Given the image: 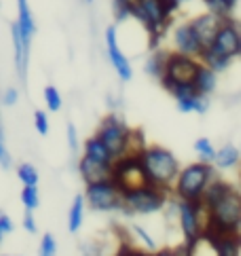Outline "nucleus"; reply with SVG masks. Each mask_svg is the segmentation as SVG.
<instances>
[{
	"instance_id": "obj_1",
	"label": "nucleus",
	"mask_w": 241,
	"mask_h": 256,
	"mask_svg": "<svg viewBox=\"0 0 241 256\" xmlns=\"http://www.w3.org/2000/svg\"><path fill=\"white\" fill-rule=\"evenodd\" d=\"M142 159V168L146 174L148 184H154L163 190H172L176 186V180H178L182 166L178 157L163 148V146H146L140 154Z\"/></svg>"
},
{
	"instance_id": "obj_2",
	"label": "nucleus",
	"mask_w": 241,
	"mask_h": 256,
	"mask_svg": "<svg viewBox=\"0 0 241 256\" xmlns=\"http://www.w3.org/2000/svg\"><path fill=\"white\" fill-rule=\"evenodd\" d=\"M208 228L210 235H228L241 233V190L230 186L228 193L222 197L214 208L208 210Z\"/></svg>"
},
{
	"instance_id": "obj_3",
	"label": "nucleus",
	"mask_w": 241,
	"mask_h": 256,
	"mask_svg": "<svg viewBox=\"0 0 241 256\" xmlns=\"http://www.w3.org/2000/svg\"><path fill=\"white\" fill-rule=\"evenodd\" d=\"M98 136L108 146L116 161L125 154H142V146H136V140H140V134H136L118 114H108L100 123Z\"/></svg>"
},
{
	"instance_id": "obj_4",
	"label": "nucleus",
	"mask_w": 241,
	"mask_h": 256,
	"mask_svg": "<svg viewBox=\"0 0 241 256\" xmlns=\"http://www.w3.org/2000/svg\"><path fill=\"white\" fill-rule=\"evenodd\" d=\"M214 178H218L216 166L203 163V161L190 163V166L182 168L178 180H176L174 193L178 199H184V201H201Z\"/></svg>"
},
{
	"instance_id": "obj_5",
	"label": "nucleus",
	"mask_w": 241,
	"mask_h": 256,
	"mask_svg": "<svg viewBox=\"0 0 241 256\" xmlns=\"http://www.w3.org/2000/svg\"><path fill=\"white\" fill-rule=\"evenodd\" d=\"M134 17L144 26L146 32L150 34V47L154 49L172 22V13H170V8L165 6V0H136Z\"/></svg>"
},
{
	"instance_id": "obj_6",
	"label": "nucleus",
	"mask_w": 241,
	"mask_h": 256,
	"mask_svg": "<svg viewBox=\"0 0 241 256\" xmlns=\"http://www.w3.org/2000/svg\"><path fill=\"white\" fill-rule=\"evenodd\" d=\"M170 190L154 184H142L123 193V212L127 214H156L168 206Z\"/></svg>"
},
{
	"instance_id": "obj_7",
	"label": "nucleus",
	"mask_w": 241,
	"mask_h": 256,
	"mask_svg": "<svg viewBox=\"0 0 241 256\" xmlns=\"http://www.w3.org/2000/svg\"><path fill=\"white\" fill-rule=\"evenodd\" d=\"M87 206L96 212H116L123 210V188L112 178L89 182L85 188Z\"/></svg>"
},
{
	"instance_id": "obj_8",
	"label": "nucleus",
	"mask_w": 241,
	"mask_h": 256,
	"mask_svg": "<svg viewBox=\"0 0 241 256\" xmlns=\"http://www.w3.org/2000/svg\"><path fill=\"white\" fill-rule=\"evenodd\" d=\"M178 222H180V228L184 233V240H186V246L194 244L199 237L206 235L208 214H206V210H203L201 201L178 199Z\"/></svg>"
},
{
	"instance_id": "obj_9",
	"label": "nucleus",
	"mask_w": 241,
	"mask_h": 256,
	"mask_svg": "<svg viewBox=\"0 0 241 256\" xmlns=\"http://www.w3.org/2000/svg\"><path fill=\"white\" fill-rule=\"evenodd\" d=\"M112 180L123 188V193L142 184H148L140 154H125V157H120L112 168Z\"/></svg>"
},
{
	"instance_id": "obj_10",
	"label": "nucleus",
	"mask_w": 241,
	"mask_h": 256,
	"mask_svg": "<svg viewBox=\"0 0 241 256\" xmlns=\"http://www.w3.org/2000/svg\"><path fill=\"white\" fill-rule=\"evenodd\" d=\"M199 66H201L199 58H190V56H184V53L174 51V53H170L168 72H165L161 85H168V83H192L194 76H197Z\"/></svg>"
},
{
	"instance_id": "obj_11",
	"label": "nucleus",
	"mask_w": 241,
	"mask_h": 256,
	"mask_svg": "<svg viewBox=\"0 0 241 256\" xmlns=\"http://www.w3.org/2000/svg\"><path fill=\"white\" fill-rule=\"evenodd\" d=\"M210 47H214L216 51H220L222 56H226L230 60L241 58V24L233 20V17H226L222 22V28L216 36L214 44H210Z\"/></svg>"
},
{
	"instance_id": "obj_12",
	"label": "nucleus",
	"mask_w": 241,
	"mask_h": 256,
	"mask_svg": "<svg viewBox=\"0 0 241 256\" xmlns=\"http://www.w3.org/2000/svg\"><path fill=\"white\" fill-rule=\"evenodd\" d=\"M106 49H108V60L112 64V68L116 70V74L120 80H132L134 76V68H132V62L127 60V56L123 53L118 44V32L116 28H108L106 30Z\"/></svg>"
},
{
	"instance_id": "obj_13",
	"label": "nucleus",
	"mask_w": 241,
	"mask_h": 256,
	"mask_svg": "<svg viewBox=\"0 0 241 256\" xmlns=\"http://www.w3.org/2000/svg\"><path fill=\"white\" fill-rule=\"evenodd\" d=\"M174 47L178 53H184V56H190V58H199V60L203 56V51H206V47H203V42L197 36V32H194L190 22L180 24L178 28L174 30Z\"/></svg>"
},
{
	"instance_id": "obj_14",
	"label": "nucleus",
	"mask_w": 241,
	"mask_h": 256,
	"mask_svg": "<svg viewBox=\"0 0 241 256\" xmlns=\"http://www.w3.org/2000/svg\"><path fill=\"white\" fill-rule=\"evenodd\" d=\"M222 17H218V15H214V13H206V15H199V17H194V20L190 22L192 24V28H194V32H197V36L201 38V42H203V47H210V44H214V40H216V36H218V32H220V28H222Z\"/></svg>"
},
{
	"instance_id": "obj_15",
	"label": "nucleus",
	"mask_w": 241,
	"mask_h": 256,
	"mask_svg": "<svg viewBox=\"0 0 241 256\" xmlns=\"http://www.w3.org/2000/svg\"><path fill=\"white\" fill-rule=\"evenodd\" d=\"M11 36H13V49H15V66H17V72H20L22 80H26L28 60H30V44H28L26 36L22 32V26L17 22L11 24Z\"/></svg>"
},
{
	"instance_id": "obj_16",
	"label": "nucleus",
	"mask_w": 241,
	"mask_h": 256,
	"mask_svg": "<svg viewBox=\"0 0 241 256\" xmlns=\"http://www.w3.org/2000/svg\"><path fill=\"white\" fill-rule=\"evenodd\" d=\"M82 154L89 159H94L96 163H100V166L110 168V170H112L114 163H116V157L112 154V150L104 144V140H102L100 136H94V138L85 140V150H82Z\"/></svg>"
},
{
	"instance_id": "obj_17",
	"label": "nucleus",
	"mask_w": 241,
	"mask_h": 256,
	"mask_svg": "<svg viewBox=\"0 0 241 256\" xmlns=\"http://www.w3.org/2000/svg\"><path fill=\"white\" fill-rule=\"evenodd\" d=\"M192 85H194V89H197V94L210 98L216 91V87H218V72L212 70L210 66H206V64L201 62V66L197 70V76H194Z\"/></svg>"
},
{
	"instance_id": "obj_18",
	"label": "nucleus",
	"mask_w": 241,
	"mask_h": 256,
	"mask_svg": "<svg viewBox=\"0 0 241 256\" xmlns=\"http://www.w3.org/2000/svg\"><path fill=\"white\" fill-rule=\"evenodd\" d=\"M78 172H80L82 180H85V184H89V182L104 180V178H112V170L100 166V163H96L94 159L85 157V154H82L80 161H78Z\"/></svg>"
},
{
	"instance_id": "obj_19",
	"label": "nucleus",
	"mask_w": 241,
	"mask_h": 256,
	"mask_svg": "<svg viewBox=\"0 0 241 256\" xmlns=\"http://www.w3.org/2000/svg\"><path fill=\"white\" fill-rule=\"evenodd\" d=\"M168 62H170V53L168 51H152V56L146 60L144 70L148 76H152L156 80H163L165 72H168Z\"/></svg>"
},
{
	"instance_id": "obj_20",
	"label": "nucleus",
	"mask_w": 241,
	"mask_h": 256,
	"mask_svg": "<svg viewBox=\"0 0 241 256\" xmlns=\"http://www.w3.org/2000/svg\"><path fill=\"white\" fill-rule=\"evenodd\" d=\"M230 186H233V184H228V182H226V180H222V178H214V180H212V184L208 186L206 195H203V199H201L203 210L208 212L210 208H214L218 201L230 190Z\"/></svg>"
},
{
	"instance_id": "obj_21",
	"label": "nucleus",
	"mask_w": 241,
	"mask_h": 256,
	"mask_svg": "<svg viewBox=\"0 0 241 256\" xmlns=\"http://www.w3.org/2000/svg\"><path fill=\"white\" fill-rule=\"evenodd\" d=\"M17 8H20V13H17V24L22 26V32L26 36L28 44H32V38L36 34V24H34V17L30 11V4H28V0H17Z\"/></svg>"
},
{
	"instance_id": "obj_22",
	"label": "nucleus",
	"mask_w": 241,
	"mask_h": 256,
	"mask_svg": "<svg viewBox=\"0 0 241 256\" xmlns=\"http://www.w3.org/2000/svg\"><path fill=\"white\" fill-rule=\"evenodd\" d=\"M239 163H241V152H239L237 146L224 144V146H220L218 148L216 161H214L216 170H233V168L239 166Z\"/></svg>"
},
{
	"instance_id": "obj_23",
	"label": "nucleus",
	"mask_w": 241,
	"mask_h": 256,
	"mask_svg": "<svg viewBox=\"0 0 241 256\" xmlns=\"http://www.w3.org/2000/svg\"><path fill=\"white\" fill-rule=\"evenodd\" d=\"M212 237H214L220 256H241V233L239 235H235V233H228V235H212Z\"/></svg>"
},
{
	"instance_id": "obj_24",
	"label": "nucleus",
	"mask_w": 241,
	"mask_h": 256,
	"mask_svg": "<svg viewBox=\"0 0 241 256\" xmlns=\"http://www.w3.org/2000/svg\"><path fill=\"white\" fill-rule=\"evenodd\" d=\"M85 204L87 199L85 195H76L70 206V212H68V231L70 233H78L82 222H85Z\"/></svg>"
},
{
	"instance_id": "obj_25",
	"label": "nucleus",
	"mask_w": 241,
	"mask_h": 256,
	"mask_svg": "<svg viewBox=\"0 0 241 256\" xmlns=\"http://www.w3.org/2000/svg\"><path fill=\"white\" fill-rule=\"evenodd\" d=\"M178 110L184 114H206L210 110V98L201 96V94H194L190 98H184L178 102Z\"/></svg>"
},
{
	"instance_id": "obj_26",
	"label": "nucleus",
	"mask_w": 241,
	"mask_h": 256,
	"mask_svg": "<svg viewBox=\"0 0 241 256\" xmlns=\"http://www.w3.org/2000/svg\"><path fill=\"white\" fill-rule=\"evenodd\" d=\"M201 62L206 64V66H210L212 70H216L218 74H220V72H224V70H228V66L233 64V60L226 58V56H222V53L216 51L214 47H208L206 51H203Z\"/></svg>"
},
{
	"instance_id": "obj_27",
	"label": "nucleus",
	"mask_w": 241,
	"mask_h": 256,
	"mask_svg": "<svg viewBox=\"0 0 241 256\" xmlns=\"http://www.w3.org/2000/svg\"><path fill=\"white\" fill-rule=\"evenodd\" d=\"M203 4L208 6L210 13L226 20V17L233 15V8L237 6V0H203Z\"/></svg>"
},
{
	"instance_id": "obj_28",
	"label": "nucleus",
	"mask_w": 241,
	"mask_h": 256,
	"mask_svg": "<svg viewBox=\"0 0 241 256\" xmlns=\"http://www.w3.org/2000/svg\"><path fill=\"white\" fill-rule=\"evenodd\" d=\"M194 152H197L199 161H203V163H214L216 161V154H218V148L212 144V140L199 138L197 142H194Z\"/></svg>"
},
{
	"instance_id": "obj_29",
	"label": "nucleus",
	"mask_w": 241,
	"mask_h": 256,
	"mask_svg": "<svg viewBox=\"0 0 241 256\" xmlns=\"http://www.w3.org/2000/svg\"><path fill=\"white\" fill-rule=\"evenodd\" d=\"M17 178L22 180L24 186H38V170H36L32 163H22L20 168H17Z\"/></svg>"
},
{
	"instance_id": "obj_30",
	"label": "nucleus",
	"mask_w": 241,
	"mask_h": 256,
	"mask_svg": "<svg viewBox=\"0 0 241 256\" xmlns=\"http://www.w3.org/2000/svg\"><path fill=\"white\" fill-rule=\"evenodd\" d=\"M134 4H136V0H112L114 20L118 24H123L129 17H134Z\"/></svg>"
},
{
	"instance_id": "obj_31",
	"label": "nucleus",
	"mask_w": 241,
	"mask_h": 256,
	"mask_svg": "<svg viewBox=\"0 0 241 256\" xmlns=\"http://www.w3.org/2000/svg\"><path fill=\"white\" fill-rule=\"evenodd\" d=\"M22 204L26 208V212H36V208L40 206L38 186H24V190H22Z\"/></svg>"
},
{
	"instance_id": "obj_32",
	"label": "nucleus",
	"mask_w": 241,
	"mask_h": 256,
	"mask_svg": "<svg viewBox=\"0 0 241 256\" xmlns=\"http://www.w3.org/2000/svg\"><path fill=\"white\" fill-rule=\"evenodd\" d=\"M44 104H47V108L51 112H58L62 108V96H60V91L55 89L53 85L44 87Z\"/></svg>"
},
{
	"instance_id": "obj_33",
	"label": "nucleus",
	"mask_w": 241,
	"mask_h": 256,
	"mask_svg": "<svg viewBox=\"0 0 241 256\" xmlns=\"http://www.w3.org/2000/svg\"><path fill=\"white\" fill-rule=\"evenodd\" d=\"M40 256H58V242L51 233H44L42 235V242H40V250H38Z\"/></svg>"
},
{
	"instance_id": "obj_34",
	"label": "nucleus",
	"mask_w": 241,
	"mask_h": 256,
	"mask_svg": "<svg viewBox=\"0 0 241 256\" xmlns=\"http://www.w3.org/2000/svg\"><path fill=\"white\" fill-rule=\"evenodd\" d=\"M34 127H36V132H38L40 136L49 134V116H47V112H42V110L34 112Z\"/></svg>"
},
{
	"instance_id": "obj_35",
	"label": "nucleus",
	"mask_w": 241,
	"mask_h": 256,
	"mask_svg": "<svg viewBox=\"0 0 241 256\" xmlns=\"http://www.w3.org/2000/svg\"><path fill=\"white\" fill-rule=\"evenodd\" d=\"M0 166H2V170L11 168V152H8V148H6V140H4L2 130H0Z\"/></svg>"
},
{
	"instance_id": "obj_36",
	"label": "nucleus",
	"mask_w": 241,
	"mask_h": 256,
	"mask_svg": "<svg viewBox=\"0 0 241 256\" xmlns=\"http://www.w3.org/2000/svg\"><path fill=\"white\" fill-rule=\"evenodd\" d=\"M13 228H15V224H13V220H11V216H8V214L0 216V237L13 233Z\"/></svg>"
},
{
	"instance_id": "obj_37",
	"label": "nucleus",
	"mask_w": 241,
	"mask_h": 256,
	"mask_svg": "<svg viewBox=\"0 0 241 256\" xmlns=\"http://www.w3.org/2000/svg\"><path fill=\"white\" fill-rule=\"evenodd\" d=\"M17 102H20V91H17V89H6L4 91V96H2V104L4 106H15Z\"/></svg>"
},
{
	"instance_id": "obj_38",
	"label": "nucleus",
	"mask_w": 241,
	"mask_h": 256,
	"mask_svg": "<svg viewBox=\"0 0 241 256\" xmlns=\"http://www.w3.org/2000/svg\"><path fill=\"white\" fill-rule=\"evenodd\" d=\"M134 233L142 237V242L146 244V248H148V250H154V248H156V244H154V240H152V237H150V235H148V233L144 231V228H142V226H134Z\"/></svg>"
},
{
	"instance_id": "obj_39",
	"label": "nucleus",
	"mask_w": 241,
	"mask_h": 256,
	"mask_svg": "<svg viewBox=\"0 0 241 256\" xmlns=\"http://www.w3.org/2000/svg\"><path fill=\"white\" fill-rule=\"evenodd\" d=\"M68 142H70L72 150H78V134H76V127L72 123H68Z\"/></svg>"
},
{
	"instance_id": "obj_40",
	"label": "nucleus",
	"mask_w": 241,
	"mask_h": 256,
	"mask_svg": "<svg viewBox=\"0 0 241 256\" xmlns=\"http://www.w3.org/2000/svg\"><path fill=\"white\" fill-rule=\"evenodd\" d=\"M34 212H26V218H24V228L28 233H36L38 231V226H36V220H34Z\"/></svg>"
},
{
	"instance_id": "obj_41",
	"label": "nucleus",
	"mask_w": 241,
	"mask_h": 256,
	"mask_svg": "<svg viewBox=\"0 0 241 256\" xmlns=\"http://www.w3.org/2000/svg\"><path fill=\"white\" fill-rule=\"evenodd\" d=\"M154 256H188V248H184V250H161Z\"/></svg>"
},
{
	"instance_id": "obj_42",
	"label": "nucleus",
	"mask_w": 241,
	"mask_h": 256,
	"mask_svg": "<svg viewBox=\"0 0 241 256\" xmlns=\"http://www.w3.org/2000/svg\"><path fill=\"white\" fill-rule=\"evenodd\" d=\"M2 256H11V254H2Z\"/></svg>"
}]
</instances>
